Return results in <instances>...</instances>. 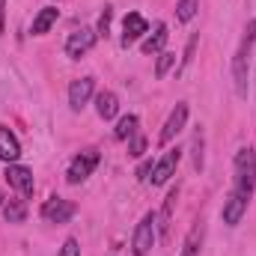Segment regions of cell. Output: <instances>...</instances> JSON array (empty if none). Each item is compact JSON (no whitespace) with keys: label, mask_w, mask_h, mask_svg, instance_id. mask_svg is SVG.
<instances>
[{"label":"cell","mask_w":256,"mask_h":256,"mask_svg":"<svg viewBox=\"0 0 256 256\" xmlns=\"http://www.w3.org/2000/svg\"><path fill=\"white\" fill-rule=\"evenodd\" d=\"M254 48H256V18H250L244 33H242V42L236 48V57H232V84H236V92L242 98L248 96V78H250V63H254Z\"/></svg>","instance_id":"cell-1"},{"label":"cell","mask_w":256,"mask_h":256,"mask_svg":"<svg viewBox=\"0 0 256 256\" xmlns=\"http://www.w3.org/2000/svg\"><path fill=\"white\" fill-rule=\"evenodd\" d=\"M254 188H256V152L250 146H242L236 152V188H232V194L242 196L244 202H250Z\"/></svg>","instance_id":"cell-2"},{"label":"cell","mask_w":256,"mask_h":256,"mask_svg":"<svg viewBox=\"0 0 256 256\" xmlns=\"http://www.w3.org/2000/svg\"><path fill=\"white\" fill-rule=\"evenodd\" d=\"M155 226H158V214L155 212H146L140 218L137 230H134V242H131L134 256H146L152 250V244H155Z\"/></svg>","instance_id":"cell-3"},{"label":"cell","mask_w":256,"mask_h":256,"mask_svg":"<svg viewBox=\"0 0 256 256\" xmlns=\"http://www.w3.org/2000/svg\"><path fill=\"white\" fill-rule=\"evenodd\" d=\"M96 167H98V152H96V149H84V152L74 155V161L68 164V173H66L68 185H80Z\"/></svg>","instance_id":"cell-4"},{"label":"cell","mask_w":256,"mask_h":256,"mask_svg":"<svg viewBox=\"0 0 256 256\" xmlns=\"http://www.w3.org/2000/svg\"><path fill=\"white\" fill-rule=\"evenodd\" d=\"M74 202L72 200H63V196H48L45 202H42V218L48 220V224H68L72 218H74Z\"/></svg>","instance_id":"cell-5"},{"label":"cell","mask_w":256,"mask_h":256,"mask_svg":"<svg viewBox=\"0 0 256 256\" xmlns=\"http://www.w3.org/2000/svg\"><path fill=\"white\" fill-rule=\"evenodd\" d=\"M96 39H98V33H96L92 27H80V30H74V33L68 36V42H66V54H68L72 60H80V57L96 45Z\"/></svg>","instance_id":"cell-6"},{"label":"cell","mask_w":256,"mask_h":256,"mask_svg":"<svg viewBox=\"0 0 256 256\" xmlns=\"http://www.w3.org/2000/svg\"><path fill=\"white\" fill-rule=\"evenodd\" d=\"M185 122H188V102H176V108L170 110V116H167V122H164V128H161V146H167L182 128H185Z\"/></svg>","instance_id":"cell-7"},{"label":"cell","mask_w":256,"mask_h":256,"mask_svg":"<svg viewBox=\"0 0 256 256\" xmlns=\"http://www.w3.org/2000/svg\"><path fill=\"white\" fill-rule=\"evenodd\" d=\"M6 182H9L18 194H24V196H30V194L36 191L33 170H30V167H21V164H9V167H6Z\"/></svg>","instance_id":"cell-8"},{"label":"cell","mask_w":256,"mask_h":256,"mask_svg":"<svg viewBox=\"0 0 256 256\" xmlns=\"http://www.w3.org/2000/svg\"><path fill=\"white\" fill-rule=\"evenodd\" d=\"M179 158H182V149H167L164 152V158L152 167V185H164V182H170V176L176 173V167H179Z\"/></svg>","instance_id":"cell-9"},{"label":"cell","mask_w":256,"mask_h":256,"mask_svg":"<svg viewBox=\"0 0 256 256\" xmlns=\"http://www.w3.org/2000/svg\"><path fill=\"white\" fill-rule=\"evenodd\" d=\"M92 90H96V80L92 78L72 80V86H68V108L72 110H84V104L92 98Z\"/></svg>","instance_id":"cell-10"},{"label":"cell","mask_w":256,"mask_h":256,"mask_svg":"<svg viewBox=\"0 0 256 256\" xmlns=\"http://www.w3.org/2000/svg\"><path fill=\"white\" fill-rule=\"evenodd\" d=\"M149 33V24H146V18L140 15V12H128L126 21H122V48L128 45H134L140 36H146Z\"/></svg>","instance_id":"cell-11"},{"label":"cell","mask_w":256,"mask_h":256,"mask_svg":"<svg viewBox=\"0 0 256 256\" xmlns=\"http://www.w3.org/2000/svg\"><path fill=\"white\" fill-rule=\"evenodd\" d=\"M244 212H248V202L230 191V196L224 200V212H220L224 224H226V226H238V224H242V218H244Z\"/></svg>","instance_id":"cell-12"},{"label":"cell","mask_w":256,"mask_h":256,"mask_svg":"<svg viewBox=\"0 0 256 256\" xmlns=\"http://www.w3.org/2000/svg\"><path fill=\"white\" fill-rule=\"evenodd\" d=\"M18 158H21V143H18V137H15L6 126H0V161L15 164Z\"/></svg>","instance_id":"cell-13"},{"label":"cell","mask_w":256,"mask_h":256,"mask_svg":"<svg viewBox=\"0 0 256 256\" xmlns=\"http://www.w3.org/2000/svg\"><path fill=\"white\" fill-rule=\"evenodd\" d=\"M57 18H60V9H57V6H45V9H39V15L33 18L30 33H33V36H45V33L57 24Z\"/></svg>","instance_id":"cell-14"},{"label":"cell","mask_w":256,"mask_h":256,"mask_svg":"<svg viewBox=\"0 0 256 256\" xmlns=\"http://www.w3.org/2000/svg\"><path fill=\"white\" fill-rule=\"evenodd\" d=\"M167 39H170V33H167V24H155V33L143 39L140 51H143L146 57H149V54H161V51H164V45H167Z\"/></svg>","instance_id":"cell-15"},{"label":"cell","mask_w":256,"mask_h":256,"mask_svg":"<svg viewBox=\"0 0 256 256\" xmlns=\"http://www.w3.org/2000/svg\"><path fill=\"white\" fill-rule=\"evenodd\" d=\"M96 114H98L102 120H114V116L120 114V98H116V92H110V90L98 92V96H96Z\"/></svg>","instance_id":"cell-16"},{"label":"cell","mask_w":256,"mask_h":256,"mask_svg":"<svg viewBox=\"0 0 256 256\" xmlns=\"http://www.w3.org/2000/svg\"><path fill=\"white\" fill-rule=\"evenodd\" d=\"M3 218H6V224H24L27 206L21 200H9V202H3Z\"/></svg>","instance_id":"cell-17"},{"label":"cell","mask_w":256,"mask_h":256,"mask_svg":"<svg viewBox=\"0 0 256 256\" xmlns=\"http://www.w3.org/2000/svg\"><path fill=\"white\" fill-rule=\"evenodd\" d=\"M200 250H202V226L196 224L191 232H188V238H185L182 254H179V256H200Z\"/></svg>","instance_id":"cell-18"},{"label":"cell","mask_w":256,"mask_h":256,"mask_svg":"<svg viewBox=\"0 0 256 256\" xmlns=\"http://www.w3.org/2000/svg\"><path fill=\"white\" fill-rule=\"evenodd\" d=\"M137 126H140V122H137V116H134V114L122 116V120L116 122V131H114V134H116V140H128L131 134H137Z\"/></svg>","instance_id":"cell-19"},{"label":"cell","mask_w":256,"mask_h":256,"mask_svg":"<svg viewBox=\"0 0 256 256\" xmlns=\"http://www.w3.org/2000/svg\"><path fill=\"white\" fill-rule=\"evenodd\" d=\"M196 9H200V0H179L176 3V18L179 21H191L196 15Z\"/></svg>","instance_id":"cell-20"},{"label":"cell","mask_w":256,"mask_h":256,"mask_svg":"<svg viewBox=\"0 0 256 256\" xmlns=\"http://www.w3.org/2000/svg\"><path fill=\"white\" fill-rule=\"evenodd\" d=\"M176 196L179 191L173 188V191L167 194V200H164V208H161V230L167 232V226H170V218H173V206H176Z\"/></svg>","instance_id":"cell-21"},{"label":"cell","mask_w":256,"mask_h":256,"mask_svg":"<svg viewBox=\"0 0 256 256\" xmlns=\"http://www.w3.org/2000/svg\"><path fill=\"white\" fill-rule=\"evenodd\" d=\"M173 66H176V54H173V51H161V54H158V66H155V74L164 78Z\"/></svg>","instance_id":"cell-22"},{"label":"cell","mask_w":256,"mask_h":256,"mask_svg":"<svg viewBox=\"0 0 256 256\" xmlns=\"http://www.w3.org/2000/svg\"><path fill=\"white\" fill-rule=\"evenodd\" d=\"M143 152H146V137H143V134H131V137H128V155L140 158Z\"/></svg>","instance_id":"cell-23"},{"label":"cell","mask_w":256,"mask_h":256,"mask_svg":"<svg viewBox=\"0 0 256 256\" xmlns=\"http://www.w3.org/2000/svg\"><path fill=\"white\" fill-rule=\"evenodd\" d=\"M110 21H114V9L104 6V12L98 15V30H96V33H98V36H108V33H110Z\"/></svg>","instance_id":"cell-24"},{"label":"cell","mask_w":256,"mask_h":256,"mask_svg":"<svg viewBox=\"0 0 256 256\" xmlns=\"http://www.w3.org/2000/svg\"><path fill=\"white\" fill-rule=\"evenodd\" d=\"M194 167L202 170V131L194 134Z\"/></svg>","instance_id":"cell-25"},{"label":"cell","mask_w":256,"mask_h":256,"mask_svg":"<svg viewBox=\"0 0 256 256\" xmlns=\"http://www.w3.org/2000/svg\"><path fill=\"white\" fill-rule=\"evenodd\" d=\"M60 256H80V244H78V238H66L63 248H60Z\"/></svg>","instance_id":"cell-26"},{"label":"cell","mask_w":256,"mask_h":256,"mask_svg":"<svg viewBox=\"0 0 256 256\" xmlns=\"http://www.w3.org/2000/svg\"><path fill=\"white\" fill-rule=\"evenodd\" d=\"M196 42H200V36H191V39H188V48H185V57H182V68H185V66H188V63L194 60V48H196Z\"/></svg>","instance_id":"cell-27"},{"label":"cell","mask_w":256,"mask_h":256,"mask_svg":"<svg viewBox=\"0 0 256 256\" xmlns=\"http://www.w3.org/2000/svg\"><path fill=\"white\" fill-rule=\"evenodd\" d=\"M152 167H155L152 161H146V164H140V170H137V176H140V179H149V173H152Z\"/></svg>","instance_id":"cell-28"},{"label":"cell","mask_w":256,"mask_h":256,"mask_svg":"<svg viewBox=\"0 0 256 256\" xmlns=\"http://www.w3.org/2000/svg\"><path fill=\"white\" fill-rule=\"evenodd\" d=\"M3 18H6V0H0V33H3Z\"/></svg>","instance_id":"cell-29"},{"label":"cell","mask_w":256,"mask_h":256,"mask_svg":"<svg viewBox=\"0 0 256 256\" xmlns=\"http://www.w3.org/2000/svg\"><path fill=\"white\" fill-rule=\"evenodd\" d=\"M0 206H3V194H0Z\"/></svg>","instance_id":"cell-30"}]
</instances>
